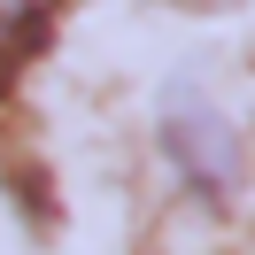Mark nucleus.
Masks as SVG:
<instances>
[{"instance_id":"f03ea898","label":"nucleus","mask_w":255,"mask_h":255,"mask_svg":"<svg viewBox=\"0 0 255 255\" xmlns=\"http://www.w3.org/2000/svg\"><path fill=\"white\" fill-rule=\"evenodd\" d=\"M54 8H62V0H0V85H16V70L39 54Z\"/></svg>"},{"instance_id":"f257e3e1","label":"nucleus","mask_w":255,"mask_h":255,"mask_svg":"<svg viewBox=\"0 0 255 255\" xmlns=\"http://www.w3.org/2000/svg\"><path fill=\"white\" fill-rule=\"evenodd\" d=\"M162 147H170V162L186 170L193 193H224L240 178V131L193 78H178L162 93Z\"/></svg>"}]
</instances>
